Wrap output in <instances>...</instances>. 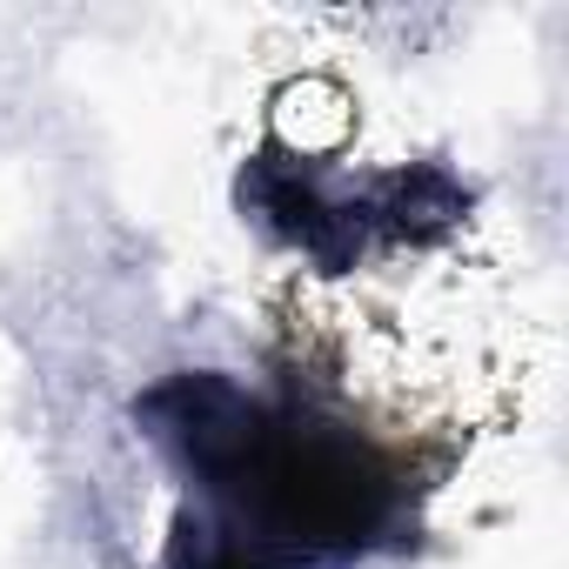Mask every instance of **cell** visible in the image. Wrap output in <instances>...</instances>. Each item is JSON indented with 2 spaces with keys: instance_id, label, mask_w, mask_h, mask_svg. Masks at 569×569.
Masks as SVG:
<instances>
[{
  "instance_id": "6da1fadb",
  "label": "cell",
  "mask_w": 569,
  "mask_h": 569,
  "mask_svg": "<svg viewBox=\"0 0 569 569\" xmlns=\"http://www.w3.org/2000/svg\"><path fill=\"white\" fill-rule=\"evenodd\" d=\"M296 369L336 389L402 449H462L522 396V322L502 268L462 241H389L342 274H296L274 296Z\"/></svg>"
}]
</instances>
